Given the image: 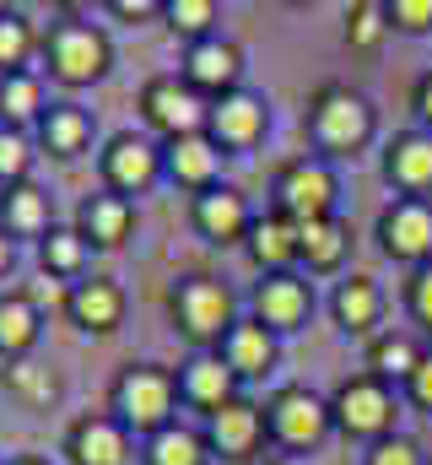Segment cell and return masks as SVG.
Segmentation results:
<instances>
[{"mask_svg":"<svg viewBox=\"0 0 432 465\" xmlns=\"http://www.w3.org/2000/svg\"><path fill=\"white\" fill-rule=\"evenodd\" d=\"M5 465H54V460H49V455H33V450H27V455H11Z\"/></svg>","mask_w":432,"mask_h":465,"instance_id":"obj_46","label":"cell"},{"mask_svg":"<svg viewBox=\"0 0 432 465\" xmlns=\"http://www.w3.org/2000/svg\"><path fill=\"white\" fill-rule=\"evenodd\" d=\"M389 33H432V0H384Z\"/></svg>","mask_w":432,"mask_h":465,"instance_id":"obj_40","label":"cell"},{"mask_svg":"<svg viewBox=\"0 0 432 465\" xmlns=\"http://www.w3.org/2000/svg\"><path fill=\"white\" fill-rule=\"evenodd\" d=\"M173 379H179V406H190V411H201V417H216L227 401L243 395L238 373H232L216 351H190V357L173 368Z\"/></svg>","mask_w":432,"mask_h":465,"instance_id":"obj_20","label":"cell"},{"mask_svg":"<svg viewBox=\"0 0 432 465\" xmlns=\"http://www.w3.org/2000/svg\"><path fill=\"white\" fill-rule=\"evenodd\" d=\"M329 417H335V433L346 444H378L389 433H400V390L378 373H346L335 390H329Z\"/></svg>","mask_w":432,"mask_h":465,"instance_id":"obj_5","label":"cell"},{"mask_svg":"<svg viewBox=\"0 0 432 465\" xmlns=\"http://www.w3.org/2000/svg\"><path fill=\"white\" fill-rule=\"evenodd\" d=\"M11 271H16V243H11V238L0 232V282H5Z\"/></svg>","mask_w":432,"mask_h":465,"instance_id":"obj_45","label":"cell"},{"mask_svg":"<svg viewBox=\"0 0 432 465\" xmlns=\"http://www.w3.org/2000/svg\"><path fill=\"white\" fill-rule=\"evenodd\" d=\"M243 254H249V265H254L260 276L298 271V223H287V217H276V212L254 217V228L243 238Z\"/></svg>","mask_w":432,"mask_h":465,"instance_id":"obj_26","label":"cell"},{"mask_svg":"<svg viewBox=\"0 0 432 465\" xmlns=\"http://www.w3.org/2000/svg\"><path fill=\"white\" fill-rule=\"evenodd\" d=\"M0 206H5V190H0Z\"/></svg>","mask_w":432,"mask_h":465,"instance_id":"obj_48","label":"cell"},{"mask_svg":"<svg viewBox=\"0 0 432 465\" xmlns=\"http://www.w3.org/2000/svg\"><path fill=\"white\" fill-rule=\"evenodd\" d=\"M38 60H44L38 65L44 82H60V87L82 93V87L108 82V71H113V38L98 22H87V16H60V22L44 27Z\"/></svg>","mask_w":432,"mask_h":465,"instance_id":"obj_2","label":"cell"},{"mask_svg":"<svg viewBox=\"0 0 432 465\" xmlns=\"http://www.w3.org/2000/svg\"><path fill=\"white\" fill-rule=\"evenodd\" d=\"M33 141H38V157H54V163H82L93 146H98V119L87 104L76 98H54L44 119L33 124Z\"/></svg>","mask_w":432,"mask_h":465,"instance_id":"obj_15","label":"cell"},{"mask_svg":"<svg viewBox=\"0 0 432 465\" xmlns=\"http://www.w3.org/2000/svg\"><path fill=\"white\" fill-rule=\"evenodd\" d=\"M400 390H406V401H411L417 411H427V417H432V351L417 362V373H411Z\"/></svg>","mask_w":432,"mask_h":465,"instance_id":"obj_43","label":"cell"},{"mask_svg":"<svg viewBox=\"0 0 432 465\" xmlns=\"http://www.w3.org/2000/svg\"><path fill=\"white\" fill-rule=\"evenodd\" d=\"M135 223H141L135 201H124V195H113V190H87V195L76 201V217H71V228L82 232L87 249H98V254L124 249V243L135 238Z\"/></svg>","mask_w":432,"mask_h":465,"instance_id":"obj_18","label":"cell"},{"mask_svg":"<svg viewBox=\"0 0 432 465\" xmlns=\"http://www.w3.org/2000/svg\"><path fill=\"white\" fill-rule=\"evenodd\" d=\"M38 44H44V33L33 27V16L16 11V5H5V11H0V76H11V71H33Z\"/></svg>","mask_w":432,"mask_h":465,"instance_id":"obj_34","label":"cell"},{"mask_svg":"<svg viewBox=\"0 0 432 465\" xmlns=\"http://www.w3.org/2000/svg\"><path fill=\"white\" fill-rule=\"evenodd\" d=\"M152 184H162V141L146 130H113L98 146V190L135 201Z\"/></svg>","mask_w":432,"mask_h":465,"instance_id":"obj_8","label":"cell"},{"mask_svg":"<svg viewBox=\"0 0 432 465\" xmlns=\"http://www.w3.org/2000/svg\"><path fill=\"white\" fill-rule=\"evenodd\" d=\"M124 309H130V298H124V287H119L113 276H87V282L71 287L65 320H71L82 336H113V331L124 325Z\"/></svg>","mask_w":432,"mask_h":465,"instance_id":"obj_23","label":"cell"},{"mask_svg":"<svg viewBox=\"0 0 432 465\" xmlns=\"http://www.w3.org/2000/svg\"><path fill=\"white\" fill-rule=\"evenodd\" d=\"M33 163H38V141L33 130H11L0 124V190H16L33 179Z\"/></svg>","mask_w":432,"mask_h":465,"instance_id":"obj_37","label":"cell"},{"mask_svg":"<svg viewBox=\"0 0 432 465\" xmlns=\"http://www.w3.org/2000/svg\"><path fill=\"white\" fill-rule=\"evenodd\" d=\"M135 465H211V444H206V433H201V428L173 422V428H162V433L141 439Z\"/></svg>","mask_w":432,"mask_h":465,"instance_id":"obj_32","label":"cell"},{"mask_svg":"<svg viewBox=\"0 0 432 465\" xmlns=\"http://www.w3.org/2000/svg\"><path fill=\"white\" fill-rule=\"evenodd\" d=\"M216 357L238 373V384H254V379H270V373H276V362H281V336L265 331L254 314H243V320L221 336Z\"/></svg>","mask_w":432,"mask_h":465,"instance_id":"obj_21","label":"cell"},{"mask_svg":"<svg viewBox=\"0 0 432 465\" xmlns=\"http://www.w3.org/2000/svg\"><path fill=\"white\" fill-rule=\"evenodd\" d=\"M201 433H206V444H211V460H227V465L260 460V450L270 444V439H265V406L249 401V395L227 401L216 417H206Z\"/></svg>","mask_w":432,"mask_h":465,"instance_id":"obj_14","label":"cell"},{"mask_svg":"<svg viewBox=\"0 0 432 465\" xmlns=\"http://www.w3.org/2000/svg\"><path fill=\"white\" fill-rule=\"evenodd\" d=\"M0 465H5V460H0Z\"/></svg>","mask_w":432,"mask_h":465,"instance_id":"obj_50","label":"cell"},{"mask_svg":"<svg viewBox=\"0 0 432 465\" xmlns=\"http://www.w3.org/2000/svg\"><path fill=\"white\" fill-rule=\"evenodd\" d=\"M38 254V276H54V282H65V287H76V282H87L93 271V249H87V238L71 228V223H54L49 238L33 249Z\"/></svg>","mask_w":432,"mask_h":465,"instance_id":"obj_28","label":"cell"},{"mask_svg":"<svg viewBox=\"0 0 432 465\" xmlns=\"http://www.w3.org/2000/svg\"><path fill=\"white\" fill-rule=\"evenodd\" d=\"M135 109H141V124H146V135H157V141H179V135H195V130H206V114H211V104L179 76V71H162V76H152L146 87H141V98H135Z\"/></svg>","mask_w":432,"mask_h":465,"instance_id":"obj_9","label":"cell"},{"mask_svg":"<svg viewBox=\"0 0 432 465\" xmlns=\"http://www.w3.org/2000/svg\"><path fill=\"white\" fill-rule=\"evenodd\" d=\"M378 168H384V184H389L395 195L427 201V190H432V130H400V135H389Z\"/></svg>","mask_w":432,"mask_h":465,"instance_id":"obj_22","label":"cell"},{"mask_svg":"<svg viewBox=\"0 0 432 465\" xmlns=\"http://www.w3.org/2000/svg\"><path fill=\"white\" fill-rule=\"evenodd\" d=\"M411 109L422 119V130H432V71L427 76H417V87H411Z\"/></svg>","mask_w":432,"mask_h":465,"instance_id":"obj_44","label":"cell"},{"mask_svg":"<svg viewBox=\"0 0 432 465\" xmlns=\"http://www.w3.org/2000/svg\"><path fill=\"white\" fill-rule=\"evenodd\" d=\"M221 146H216L206 130H195V135H179V141H162V179L173 184V190H184L190 201L195 195H206L216 184H227L221 179Z\"/></svg>","mask_w":432,"mask_h":465,"instance_id":"obj_17","label":"cell"},{"mask_svg":"<svg viewBox=\"0 0 432 465\" xmlns=\"http://www.w3.org/2000/svg\"><path fill=\"white\" fill-rule=\"evenodd\" d=\"M206 135L221 146V157H249L265 135H270V98L254 87H238L227 98H216L206 114Z\"/></svg>","mask_w":432,"mask_h":465,"instance_id":"obj_10","label":"cell"},{"mask_svg":"<svg viewBox=\"0 0 432 465\" xmlns=\"http://www.w3.org/2000/svg\"><path fill=\"white\" fill-rule=\"evenodd\" d=\"M168 320H173V331H179L195 351H216L221 336H227L243 314H238V298H232V287H227L221 276L190 271V276H179L173 292H168Z\"/></svg>","mask_w":432,"mask_h":465,"instance_id":"obj_4","label":"cell"},{"mask_svg":"<svg viewBox=\"0 0 432 465\" xmlns=\"http://www.w3.org/2000/svg\"><path fill=\"white\" fill-rule=\"evenodd\" d=\"M427 465H432V460H427Z\"/></svg>","mask_w":432,"mask_h":465,"instance_id":"obj_51","label":"cell"},{"mask_svg":"<svg viewBox=\"0 0 432 465\" xmlns=\"http://www.w3.org/2000/svg\"><path fill=\"white\" fill-rule=\"evenodd\" d=\"M340 201V179H335V163H324L314 152L303 157H287L270 179V212L287 217V223H319V217H340L335 212Z\"/></svg>","mask_w":432,"mask_h":465,"instance_id":"obj_7","label":"cell"},{"mask_svg":"<svg viewBox=\"0 0 432 465\" xmlns=\"http://www.w3.org/2000/svg\"><path fill=\"white\" fill-rule=\"evenodd\" d=\"M384 38H389L384 0H357V5H346V49H351V54H373Z\"/></svg>","mask_w":432,"mask_h":465,"instance_id":"obj_36","label":"cell"},{"mask_svg":"<svg viewBox=\"0 0 432 465\" xmlns=\"http://www.w3.org/2000/svg\"><path fill=\"white\" fill-rule=\"evenodd\" d=\"M329 320H335L346 336L373 341V336H378V320H384V287H378L373 276H362V271L340 276L335 292H329Z\"/></svg>","mask_w":432,"mask_h":465,"instance_id":"obj_24","label":"cell"},{"mask_svg":"<svg viewBox=\"0 0 432 465\" xmlns=\"http://www.w3.org/2000/svg\"><path fill=\"white\" fill-rule=\"evenodd\" d=\"M54 228V195L44 190V184H16V190H5V206H0V232L11 238V243H44Z\"/></svg>","mask_w":432,"mask_h":465,"instance_id":"obj_25","label":"cell"},{"mask_svg":"<svg viewBox=\"0 0 432 465\" xmlns=\"http://www.w3.org/2000/svg\"><path fill=\"white\" fill-rule=\"evenodd\" d=\"M373 238H378V254L395 260V265H427L432 260V201H411V195H395L378 223H373Z\"/></svg>","mask_w":432,"mask_h":465,"instance_id":"obj_11","label":"cell"},{"mask_svg":"<svg viewBox=\"0 0 432 465\" xmlns=\"http://www.w3.org/2000/svg\"><path fill=\"white\" fill-rule=\"evenodd\" d=\"M406 314H411V320L432 336V260H427V265H417V271L406 276Z\"/></svg>","mask_w":432,"mask_h":465,"instance_id":"obj_39","label":"cell"},{"mask_svg":"<svg viewBox=\"0 0 432 465\" xmlns=\"http://www.w3.org/2000/svg\"><path fill=\"white\" fill-rule=\"evenodd\" d=\"M351 254V228L340 217H319V223H303L298 228V265L309 276H335Z\"/></svg>","mask_w":432,"mask_h":465,"instance_id":"obj_27","label":"cell"},{"mask_svg":"<svg viewBox=\"0 0 432 465\" xmlns=\"http://www.w3.org/2000/svg\"><path fill=\"white\" fill-rule=\"evenodd\" d=\"M378 130V109L368 93L346 87V82H324L319 93L309 98L303 109V135H309V152L335 163V157H357Z\"/></svg>","mask_w":432,"mask_h":465,"instance_id":"obj_1","label":"cell"},{"mask_svg":"<svg viewBox=\"0 0 432 465\" xmlns=\"http://www.w3.org/2000/svg\"><path fill=\"white\" fill-rule=\"evenodd\" d=\"M265 465H309V460H298V455H265Z\"/></svg>","mask_w":432,"mask_h":465,"instance_id":"obj_47","label":"cell"},{"mask_svg":"<svg viewBox=\"0 0 432 465\" xmlns=\"http://www.w3.org/2000/svg\"><path fill=\"white\" fill-rule=\"evenodd\" d=\"M249 314L276 331V336H292L314 320V282L303 271H281V276H260L254 292H249Z\"/></svg>","mask_w":432,"mask_h":465,"instance_id":"obj_13","label":"cell"},{"mask_svg":"<svg viewBox=\"0 0 432 465\" xmlns=\"http://www.w3.org/2000/svg\"><path fill=\"white\" fill-rule=\"evenodd\" d=\"M162 22H168V33L184 38V49H190V44H201V38H216L221 5H216V0H168V5H162Z\"/></svg>","mask_w":432,"mask_h":465,"instance_id":"obj_35","label":"cell"},{"mask_svg":"<svg viewBox=\"0 0 432 465\" xmlns=\"http://www.w3.org/2000/svg\"><path fill=\"white\" fill-rule=\"evenodd\" d=\"M108 411L135 433V444L162 433V428H173L179 422V379H173V368H162V362H124L113 373V384H108Z\"/></svg>","mask_w":432,"mask_h":465,"instance_id":"obj_3","label":"cell"},{"mask_svg":"<svg viewBox=\"0 0 432 465\" xmlns=\"http://www.w3.org/2000/svg\"><path fill=\"white\" fill-rule=\"evenodd\" d=\"M362 465H427V455H422V444H417V439H406V433H389V439L368 444Z\"/></svg>","mask_w":432,"mask_h":465,"instance_id":"obj_38","label":"cell"},{"mask_svg":"<svg viewBox=\"0 0 432 465\" xmlns=\"http://www.w3.org/2000/svg\"><path fill=\"white\" fill-rule=\"evenodd\" d=\"M254 217H260V212L249 206V195H243L238 184H216V190H206V195L190 201V228L201 232L206 243H216V249L243 243L249 228H254Z\"/></svg>","mask_w":432,"mask_h":465,"instance_id":"obj_19","label":"cell"},{"mask_svg":"<svg viewBox=\"0 0 432 465\" xmlns=\"http://www.w3.org/2000/svg\"><path fill=\"white\" fill-rule=\"evenodd\" d=\"M49 104H54V98H49L38 65H33V71H11V76H0V124H11V130H33Z\"/></svg>","mask_w":432,"mask_h":465,"instance_id":"obj_30","label":"cell"},{"mask_svg":"<svg viewBox=\"0 0 432 465\" xmlns=\"http://www.w3.org/2000/svg\"><path fill=\"white\" fill-rule=\"evenodd\" d=\"M135 433L113 417V411H82L65 439H60V455L65 465H130L135 460Z\"/></svg>","mask_w":432,"mask_h":465,"instance_id":"obj_12","label":"cell"},{"mask_svg":"<svg viewBox=\"0 0 432 465\" xmlns=\"http://www.w3.org/2000/svg\"><path fill=\"white\" fill-rule=\"evenodd\" d=\"M329 433H335L329 395L309 390V384H276V390L265 395V439H270L276 455L309 460Z\"/></svg>","mask_w":432,"mask_h":465,"instance_id":"obj_6","label":"cell"},{"mask_svg":"<svg viewBox=\"0 0 432 465\" xmlns=\"http://www.w3.org/2000/svg\"><path fill=\"white\" fill-rule=\"evenodd\" d=\"M427 357V347L411 336V331H378L373 341H368V373H378V379H389L395 390L417 373V362Z\"/></svg>","mask_w":432,"mask_h":465,"instance_id":"obj_33","label":"cell"},{"mask_svg":"<svg viewBox=\"0 0 432 465\" xmlns=\"http://www.w3.org/2000/svg\"><path fill=\"white\" fill-rule=\"evenodd\" d=\"M0 11H5V5H0Z\"/></svg>","mask_w":432,"mask_h":465,"instance_id":"obj_49","label":"cell"},{"mask_svg":"<svg viewBox=\"0 0 432 465\" xmlns=\"http://www.w3.org/2000/svg\"><path fill=\"white\" fill-rule=\"evenodd\" d=\"M179 76H184L206 104H216V98H227V93L243 87V49H238L232 38H221V33H216V38H201V44L184 49Z\"/></svg>","mask_w":432,"mask_h":465,"instance_id":"obj_16","label":"cell"},{"mask_svg":"<svg viewBox=\"0 0 432 465\" xmlns=\"http://www.w3.org/2000/svg\"><path fill=\"white\" fill-rule=\"evenodd\" d=\"M0 384H5V395H11L16 406H27V411H49V406L65 395L60 373H54L49 362H33V357H22V362H0Z\"/></svg>","mask_w":432,"mask_h":465,"instance_id":"obj_31","label":"cell"},{"mask_svg":"<svg viewBox=\"0 0 432 465\" xmlns=\"http://www.w3.org/2000/svg\"><path fill=\"white\" fill-rule=\"evenodd\" d=\"M38 336H44V314L33 309V298H27L22 287L0 292V362H22V357H33Z\"/></svg>","mask_w":432,"mask_h":465,"instance_id":"obj_29","label":"cell"},{"mask_svg":"<svg viewBox=\"0 0 432 465\" xmlns=\"http://www.w3.org/2000/svg\"><path fill=\"white\" fill-rule=\"evenodd\" d=\"M27 298H33V309L49 320V314H65V303H71V287L65 282H54V276H38V282H27L22 287Z\"/></svg>","mask_w":432,"mask_h":465,"instance_id":"obj_41","label":"cell"},{"mask_svg":"<svg viewBox=\"0 0 432 465\" xmlns=\"http://www.w3.org/2000/svg\"><path fill=\"white\" fill-rule=\"evenodd\" d=\"M162 5L168 0H108L103 11L119 16V22H130V27H141V22H162Z\"/></svg>","mask_w":432,"mask_h":465,"instance_id":"obj_42","label":"cell"}]
</instances>
